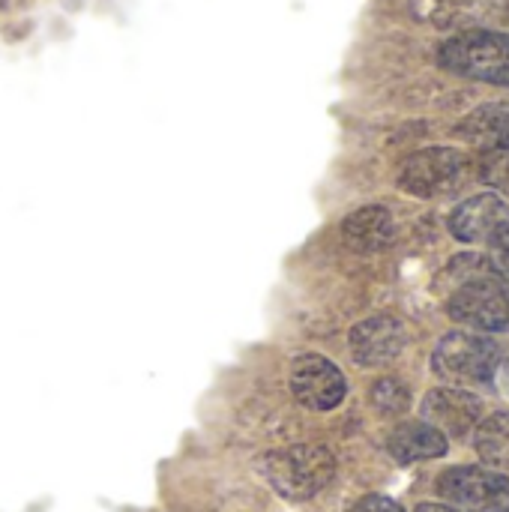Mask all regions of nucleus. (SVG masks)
Here are the masks:
<instances>
[{"instance_id":"nucleus-14","label":"nucleus","mask_w":509,"mask_h":512,"mask_svg":"<svg viewBox=\"0 0 509 512\" xmlns=\"http://www.w3.org/2000/svg\"><path fill=\"white\" fill-rule=\"evenodd\" d=\"M474 447L492 471H509V411H498L474 429Z\"/></svg>"},{"instance_id":"nucleus-16","label":"nucleus","mask_w":509,"mask_h":512,"mask_svg":"<svg viewBox=\"0 0 509 512\" xmlns=\"http://www.w3.org/2000/svg\"><path fill=\"white\" fill-rule=\"evenodd\" d=\"M480 180L509 195V147L486 150V156L480 159Z\"/></svg>"},{"instance_id":"nucleus-3","label":"nucleus","mask_w":509,"mask_h":512,"mask_svg":"<svg viewBox=\"0 0 509 512\" xmlns=\"http://www.w3.org/2000/svg\"><path fill=\"white\" fill-rule=\"evenodd\" d=\"M501 366V348L474 333H447L435 354H432V369L441 381L453 387H483L492 384Z\"/></svg>"},{"instance_id":"nucleus-12","label":"nucleus","mask_w":509,"mask_h":512,"mask_svg":"<svg viewBox=\"0 0 509 512\" xmlns=\"http://www.w3.org/2000/svg\"><path fill=\"white\" fill-rule=\"evenodd\" d=\"M387 450L399 465L429 462L447 453V435H441L435 426L423 420H414V423H402L393 429V435L387 438Z\"/></svg>"},{"instance_id":"nucleus-4","label":"nucleus","mask_w":509,"mask_h":512,"mask_svg":"<svg viewBox=\"0 0 509 512\" xmlns=\"http://www.w3.org/2000/svg\"><path fill=\"white\" fill-rule=\"evenodd\" d=\"M471 177V159L453 147H426L399 168V189L414 198L456 195Z\"/></svg>"},{"instance_id":"nucleus-8","label":"nucleus","mask_w":509,"mask_h":512,"mask_svg":"<svg viewBox=\"0 0 509 512\" xmlns=\"http://www.w3.org/2000/svg\"><path fill=\"white\" fill-rule=\"evenodd\" d=\"M405 345H408V330L393 315H372L360 321L348 336L351 357L360 366H387L405 351Z\"/></svg>"},{"instance_id":"nucleus-2","label":"nucleus","mask_w":509,"mask_h":512,"mask_svg":"<svg viewBox=\"0 0 509 512\" xmlns=\"http://www.w3.org/2000/svg\"><path fill=\"white\" fill-rule=\"evenodd\" d=\"M438 63L462 78L509 87V33L465 30L438 48Z\"/></svg>"},{"instance_id":"nucleus-10","label":"nucleus","mask_w":509,"mask_h":512,"mask_svg":"<svg viewBox=\"0 0 509 512\" xmlns=\"http://www.w3.org/2000/svg\"><path fill=\"white\" fill-rule=\"evenodd\" d=\"M509 228L507 201L495 192L474 195L450 213V234L462 243H492Z\"/></svg>"},{"instance_id":"nucleus-1","label":"nucleus","mask_w":509,"mask_h":512,"mask_svg":"<svg viewBox=\"0 0 509 512\" xmlns=\"http://www.w3.org/2000/svg\"><path fill=\"white\" fill-rule=\"evenodd\" d=\"M336 474V459L321 444H294L285 450H273L264 459L267 483L285 501H309L330 486Z\"/></svg>"},{"instance_id":"nucleus-13","label":"nucleus","mask_w":509,"mask_h":512,"mask_svg":"<svg viewBox=\"0 0 509 512\" xmlns=\"http://www.w3.org/2000/svg\"><path fill=\"white\" fill-rule=\"evenodd\" d=\"M456 135L486 150L509 147V102H492L471 111L465 120H459Z\"/></svg>"},{"instance_id":"nucleus-7","label":"nucleus","mask_w":509,"mask_h":512,"mask_svg":"<svg viewBox=\"0 0 509 512\" xmlns=\"http://www.w3.org/2000/svg\"><path fill=\"white\" fill-rule=\"evenodd\" d=\"M288 384L294 399L309 411H333L342 405L348 384L336 363L321 354H303L291 363Z\"/></svg>"},{"instance_id":"nucleus-15","label":"nucleus","mask_w":509,"mask_h":512,"mask_svg":"<svg viewBox=\"0 0 509 512\" xmlns=\"http://www.w3.org/2000/svg\"><path fill=\"white\" fill-rule=\"evenodd\" d=\"M369 399H372V408H375L381 417H402V414L411 408V393H408V387H405L402 381H396V378H381V381L372 387Z\"/></svg>"},{"instance_id":"nucleus-18","label":"nucleus","mask_w":509,"mask_h":512,"mask_svg":"<svg viewBox=\"0 0 509 512\" xmlns=\"http://www.w3.org/2000/svg\"><path fill=\"white\" fill-rule=\"evenodd\" d=\"M348 512H405L393 498H384V495H366L360 498Z\"/></svg>"},{"instance_id":"nucleus-5","label":"nucleus","mask_w":509,"mask_h":512,"mask_svg":"<svg viewBox=\"0 0 509 512\" xmlns=\"http://www.w3.org/2000/svg\"><path fill=\"white\" fill-rule=\"evenodd\" d=\"M447 315L471 330L501 333L509 327V288L489 270L447 291Z\"/></svg>"},{"instance_id":"nucleus-9","label":"nucleus","mask_w":509,"mask_h":512,"mask_svg":"<svg viewBox=\"0 0 509 512\" xmlns=\"http://www.w3.org/2000/svg\"><path fill=\"white\" fill-rule=\"evenodd\" d=\"M483 417V402L462 387H441L423 399V423L435 426L441 435L468 438Z\"/></svg>"},{"instance_id":"nucleus-6","label":"nucleus","mask_w":509,"mask_h":512,"mask_svg":"<svg viewBox=\"0 0 509 512\" xmlns=\"http://www.w3.org/2000/svg\"><path fill=\"white\" fill-rule=\"evenodd\" d=\"M438 495L459 512H509V480L489 468H450L438 477Z\"/></svg>"},{"instance_id":"nucleus-11","label":"nucleus","mask_w":509,"mask_h":512,"mask_svg":"<svg viewBox=\"0 0 509 512\" xmlns=\"http://www.w3.org/2000/svg\"><path fill=\"white\" fill-rule=\"evenodd\" d=\"M342 237H345L348 249H354V252H363V255L384 252L396 240V222L387 207H375V204L360 207L357 213H351L342 222Z\"/></svg>"},{"instance_id":"nucleus-19","label":"nucleus","mask_w":509,"mask_h":512,"mask_svg":"<svg viewBox=\"0 0 509 512\" xmlns=\"http://www.w3.org/2000/svg\"><path fill=\"white\" fill-rule=\"evenodd\" d=\"M417 512H459V510H453V507H444V504H420V507H417Z\"/></svg>"},{"instance_id":"nucleus-17","label":"nucleus","mask_w":509,"mask_h":512,"mask_svg":"<svg viewBox=\"0 0 509 512\" xmlns=\"http://www.w3.org/2000/svg\"><path fill=\"white\" fill-rule=\"evenodd\" d=\"M489 267H492V273L504 282L509 288V228L507 231H501L492 243H489Z\"/></svg>"}]
</instances>
